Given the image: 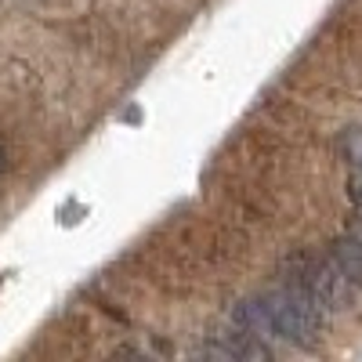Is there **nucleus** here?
<instances>
[{"label":"nucleus","mask_w":362,"mask_h":362,"mask_svg":"<svg viewBox=\"0 0 362 362\" xmlns=\"http://www.w3.org/2000/svg\"><path fill=\"white\" fill-rule=\"evenodd\" d=\"M322 319L293 286H276L247 297L232 308V322L254 337H279L293 348H315L322 337Z\"/></svg>","instance_id":"1"},{"label":"nucleus","mask_w":362,"mask_h":362,"mask_svg":"<svg viewBox=\"0 0 362 362\" xmlns=\"http://www.w3.org/2000/svg\"><path fill=\"white\" fill-rule=\"evenodd\" d=\"M283 283L293 286L319 315H337L355 305V286L341 272V264L319 250H297L283 264Z\"/></svg>","instance_id":"2"},{"label":"nucleus","mask_w":362,"mask_h":362,"mask_svg":"<svg viewBox=\"0 0 362 362\" xmlns=\"http://www.w3.org/2000/svg\"><path fill=\"white\" fill-rule=\"evenodd\" d=\"M196 355H203V358H264L268 348L261 344V337L247 334L243 326H235L232 334H214L206 344H199Z\"/></svg>","instance_id":"3"},{"label":"nucleus","mask_w":362,"mask_h":362,"mask_svg":"<svg viewBox=\"0 0 362 362\" xmlns=\"http://www.w3.org/2000/svg\"><path fill=\"white\" fill-rule=\"evenodd\" d=\"M329 257L341 264V272L348 276V283L355 290H362V239L344 232L341 239H334V247H329Z\"/></svg>","instance_id":"4"},{"label":"nucleus","mask_w":362,"mask_h":362,"mask_svg":"<svg viewBox=\"0 0 362 362\" xmlns=\"http://www.w3.org/2000/svg\"><path fill=\"white\" fill-rule=\"evenodd\" d=\"M341 153H344L351 174L362 177V127H351V131L341 134Z\"/></svg>","instance_id":"5"},{"label":"nucleus","mask_w":362,"mask_h":362,"mask_svg":"<svg viewBox=\"0 0 362 362\" xmlns=\"http://www.w3.org/2000/svg\"><path fill=\"white\" fill-rule=\"evenodd\" d=\"M348 192H351V203H355V214H362V177L351 174V189Z\"/></svg>","instance_id":"6"},{"label":"nucleus","mask_w":362,"mask_h":362,"mask_svg":"<svg viewBox=\"0 0 362 362\" xmlns=\"http://www.w3.org/2000/svg\"><path fill=\"white\" fill-rule=\"evenodd\" d=\"M351 235L362 239V214H355V221H351Z\"/></svg>","instance_id":"7"}]
</instances>
